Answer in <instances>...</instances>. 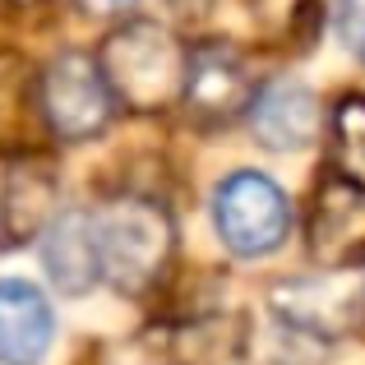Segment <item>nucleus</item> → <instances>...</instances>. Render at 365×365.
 Listing matches in <instances>:
<instances>
[{
	"instance_id": "f257e3e1",
	"label": "nucleus",
	"mask_w": 365,
	"mask_h": 365,
	"mask_svg": "<svg viewBox=\"0 0 365 365\" xmlns=\"http://www.w3.org/2000/svg\"><path fill=\"white\" fill-rule=\"evenodd\" d=\"M310 255L329 273L365 264V98H342L329 116V153L310 204Z\"/></svg>"
},
{
	"instance_id": "f03ea898",
	"label": "nucleus",
	"mask_w": 365,
	"mask_h": 365,
	"mask_svg": "<svg viewBox=\"0 0 365 365\" xmlns=\"http://www.w3.org/2000/svg\"><path fill=\"white\" fill-rule=\"evenodd\" d=\"M111 93L130 111H162L176 98H185L190 51L153 19H130L102 42L98 56Z\"/></svg>"
},
{
	"instance_id": "7ed1b4c3",
	"label": "nucleus",
	"mask_w": 365,
	"mask_h": 365,
	"mask_svg": "<svg viewBox=\"0 0 365 365\" xmlns=\"http://www.w3.org/2000/svg\"><path fill=\"white\" fill-rule=\"evenodd\" d=\"M98 227V259H102V282H111L125 296L148 292L171 264L176 250V227L171 213L148 195H120L93 213Z\"/></svg>"
},
{
	"instance_id": "20e7f679",
	"label": "nucleus",
	"mask_w": 365,
	"mask_h": 365,
	"mask_svg": "<svg viewBox=\"0 0 365 365\" xmlns=\"http://www.w3.org/2000/svg\"><path fill=\"white\" fill-rule=\"evenodd\" d=\"M37 107L42 125L56 139H98L116 116V93L102 74L98 56L61 51L42 74H37Z\"/></svg>"
},
{
	"instance_id": "39448f33",
	"label": "nucleus",
	"mask_w": 365,
	"mask_h": 365,
	"mask_svg": "<svg viewBox=\"0 0 365 365\" xmlns=\"http://www.w3.org/2000/svg\"><path fill=\"white\" fill-rule=\"evenodd\" d=\"M213 232L232 255H273L292 232V204L264 171H232L213 190Z\"/></svg>"
},
{
	"instance_id": "423d86ee",
	"label": "nucleus",
	"mask_w": 365,
	"mask_h": 365,
	"mask_svg": "<svg viewBox=\"0 0 365 365\" xmlns=\"http://www.w3.org/2000/svg\"><path fill=\"white\" fill-rule=\"evenodd\" d=\"M365 292L347 273H319V277H292V282L273 287V314L287 329L305 333V338L333 342L361 319Z\"/></svg>"
},
{
	"instance_id": "0eeeda50",
	"label": "nucleus",
	"mask_w": 365,
	"mask_h": 365,
	"mask_svg": "<svg viewBox=\"0 0 365 365\" xmlns=\"http://www.w3.org/2000/svg\"><path fill=\"white\" fill-rule=\"evenodd\" d=\"M250 134L273 153H305L324 134V107L301 79H268L245 111Z\"/></svg>"
},
{
	"instance_id": "6e6552de",
	"label": "nucleus",
	"mask_w": 365,
	"mask_h": 365,
	"mask_svg": "<svg viewBox=\"0 0 365 365\" xmlns=\"http://www.w3.org/2000/svg\"><path fill=\"white\" fill-rule=\"evenodd\" d=\"M180 102L208 125L245 116L250 102H255V83H250L245 61L227 42L195 46L190 51V70H185V98Z\"/></svg>"
},
{
	"instance_id": "1a4fd4ad",
	"label": "nucleus",
	"mask_w": 365,
	"mask_h": 365,
	"mask_svg": "<svg viewBox=\"0 0 365 365\" xmlns=\"http://www.w3.org/2000/svg\"><path fill=\"white\" fill-rule=\"evenodd\" d=\"M56 338L51 301L24 277L0 282V365H37Z\"/></svg>"
},
{
	"instance_id": "9d476101",
	"label": "nucleus",
	"mask_w": 365,
	"mask_h": 365,
	"mask_svg": "<svg viewBox=\"0 0 365 365\" xmlns=\"http://www.w3.org/2000/svg\"><path fill=\"white\" fill-rule=\"evenodd\" d=\"M42 268L65 296H79L102 282V259H98V227L93 213H61L42 236Z\"/></svg>"
},
{
	"instance_id": "9b49d317",
	"label": "nucleus",
	"mask_w": 365,
	"mask_h": 365,
	"mask_svg": "<svg viewBox=\"0 0 365 365\" xmlns=\"http://www.w3.org/2000/svg\"><path fill=\"white\" fill-rule=\"evenodd\" d=\"M28 116L42 120L37 83H28L19 56H0V148H14L28 130Z\"/></svg>"
},
{
	"instance_id": "f8f14e48",
	"label": "nucleus",
	"mask_w": 365,
	"mask_h": 365,
	"mask_svg": "<svg viewBox=\"0 0 365 365\" xmlns=\"http://www.w3.org/2000/svg\"><path fill=\"white\" fill-rule=\"evenodd\" d=\"M342 37L365 61V0H347V9H342Z\"/></svg>"
},
{
	"instance_id": "ddd939ff",
	"label": "nucleus",
	"mask_w": 365,
	"mask_h": 365,
	"mask_svg": "<svg viewBox=\"0 0 365 365\" xmlns=\"http://www.w3.org/2000/svg\"><path fill=\"white\" fill-rule=\"evenodd\" d=\"M83 19H125L139 0H70Z\"/></svg>"
},
{
	"instance_id": "4468645a",
	"label": "nucleus",
	"mask_w": 365,
	"mask_h": 365,
	"mask_svg": "<svg viewBox=\"0 0 365 365\" xmlns=\"http://www.w3.org/2000/svg\"><path fill=\"white\" fill-rule=\"evenodd\" d=\"M176 5H180V9H208L213 0H176Z\"/></svg>"
},
{
	"instance_id": "2eb2a0df",
	"label": "nucleus",
	"mask_w": 365,
	"mask_h": 365,
	"mask_svg": "<svg viewBox=\"0 0 365 365\" xmlns=\"http://www.w3.org/2000/svg\"><path fill=\"white\" fill-rule=\"evenodd\" d=\"M19 5H33V0H19Z\"/></svg>"
}]
</instances>
